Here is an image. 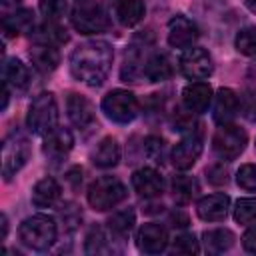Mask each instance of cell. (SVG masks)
<instances>
[{
	"label": "cell",
	"mask_w": 256,
	"mask_h": 256,
	"mask_svg": "<svg viewBox=\"0 0 256 256\" xmlns=\"http://www.w3.org/2000/svg\"><path fill=\"white\" fill-rule=\"evenodd\" d=\"M114 60V50L104 40H88L78 44L70 54V72L86 86L98 88L104 84Z\"/></svg>",
	"instance_id": "cell-1"
},
{
	"label": "cell",
	"mask_w": 256,
	"mask_h": 256,
	"mask_svg": "<svg viewBox=\"0 0 256 256\" xmlns=\"http://www.w3.org/2000/svg\"><path fill=\"white\" fill-rule=\"evenodd\" d=\"M56 234H58L56 222H54V218H50L46 214H34L30 218H26L18 228L20 242L26 248L36 250V252H46L54 244Z\"/></svg>",
	"instance_id": "cell-2"
},
{
	"label": "cell",
	"mask_w": 256,
	"mask_h": 256,
	"mask_svg": "<svg viewBox=\"0 0 256 256\" xmlns=\"http://www.w3.org/2000/svg\"><path fill=\"white\" fill-rule=\"evenodd\" d=\"M26 124L28 130L38 136H48L58 128V104L52 92H42L30 102Z\"/></svg>",
	"instance_id": "cell-3"
},
{
	"label": "cell",
	"mask_w": 256,
	"mask_h": 256,
	"mask_svg": "<svg viewBox=\"0 0 256 256\" xmlns=\"http://www.w3.org/2000/svg\"><path fill=\"white\" fill-rule=\"evenodd\" d=\"M126 186L116 176H100L88 186L86 200L96 212H106L118 206L126 198Z\"/></svg>",
	"instance_id": "cell-4"
},
{
	"label": "cell",
	"mask_w": 256,
	"mask_h": 256,
	"mask_svg": "<svg viewBox=\"0 0 256 256\" xmlns=\"http://www.w3.org/2000/svg\"><path fill=\"white\" fill-rule=\"evenodd\" d=\"M30 158V142L20 132H10L2 142V176L4 180H12L16 172L22 170V166Z\"/></svg>",
	"instance_id": "cell-5"
},
{
	"label": "cell",
	"mask_w": 256,
	"mask_h": 256,
	"mask_svg": "<svg viewBox=\"0 0 256 256\" xmlns=\"http://www.w3.org/2000/svg\"><path fill=\"white\" fill-rule=\"evenodd\" d=\"M246 144H248V134L244 132V128L230 124V122L220 124V128L212 136V148H214L216 156L226 162L236 160L244 152Z\"/></svg>",
	"instance_id": "cell-6"
},
{
	"label": "cell",
	"mask_w": 256,
	"mask_h": 256,
	"mask_svg": "<svg viewBox=\"0 0 256 256\" xmlns=\"http://www.w3.org/2000/svg\"><path fill=\"white\" fill-rule=\"evenodd\" d=\"M102 112L108 120L116 122V124H128L138 116V100L132 92L116 88L110 90L104 98H102Z\"/></svg>",
	"instance_id": "cell-7"
},
{
	"label": "cell",
	"mask_w": 256,
	"mask_h": 256,
	"mask_svg": "<svg viewBox=\"0 0 256 256\" xmlns=\"http://www.w3.org/2000/svg\"><path fill=\"white\" fill-rule=\"evenodd\" d=\"M70 20H72V26L80 34H100L110 28V18H108L106 10L96 2L82 0L72 10Z\"/></svg>",
	"instance_id": "cell-8"
},
{
	"label": "cell",
	"mask_w": 256,
	"mask_h": 256,
	"mask_svg": "<svg viewBox=\"0 0 256 256\" xmlns=\"http://www.w3.org/2000/svg\"><path fill=\"white\" fill-rule=\"evenodd\" d=\"M180 72L190 80H204L214 72V62L208 50L192 46L180 56Z\"/></svg>",
	"instance_id": "cell-9"
},
{
	"label": "cell",
	"mask_w": 256,
	"mask_h": 256,
	"mask_svg": "<svg viewBox=\"0 0 256 256\" xmlns=\"http://www.w3.org/2000/svg\"><path fill=\"white\" fill-rule=\"evenodd\" d=\"M202 130L194 128L190 130L174 148H172V164L178 170H188L196 164V160L202 154Z\"/></svg>",
	"instance_id": "cell-10"
},
{
	"label": "cell",
	"mask_w": 256,
	"mask_h": 256,
	"mask_svg": "<svg viewBox=\"0 0 256 256\" xmlns=\"http://www.w3.org/2000/svg\"><path fill=\"white\" fill-rule=\"evenodd\" d=\"M66 110H68V118L70 122L80 128V130H90L96 126V110H94V104L82 96V94H76L72 92L68 98H66Z\"/></svg>",
	"instance_id": "cell-11"
},
{
	"label": "cell",
	"mask_w": 256,
	"mask_h": 256,
	"mask_svg": "<svg viewBox=\"0 0 256 256\" xmlns=\"http://www.w3.org/2000/svg\"><path fill=\"white\" fill-rule=\"evenodd\" d=\"M136 246L144 254H160L168 246V232L162 224L148 222L136 232Z\"/></svg>",
	"instance_id": "cell-12"
},
{
	"label": "cell",
	"mask_w": 256,
	"mask_h": 256,
	"mask_svg": "<svg viewBox=\"0 0 256 256\" xmlns=\"http://www.w3.org/2000/svg\"><path fill=\"white\" fill-rule=\"evenodd\" d=\"M198 36H200L198 26L190 18H186L182 14L170 18V22H168V44L172 48H190L198 40Z\"/></svg>",
	"instance_id": "cell-13"
},
{
	"label": "cell",
	"mask_w": 256,
	"mask_h": 256,
	"mask_svg": "<svg viewBox=\"0 0 256 256\" xmlns=\"http://www.w3.org/2000/svg\"><path fill=\"white\" fill-rule=\"evenodd\" d=\"M132 188L142 198H158L164 192V178L158 170L150 166H142L132 174Z\"/></svg>",
	"instance_id": "cell-14"
},
{
	"label": "cell",
	"mask_w": 256,
	"mask_h": 256,
	"mask_svg": "<svg viewBox=\"0 0 256 256\" xmlns=\"http://www.w3.org/2000/svg\"><path fill=\"white\" fill-rule=\"evenodd\" d=\"M182 102L184 108L190 110L192 114H202L208 110L212 102V86L208 82H190L182 90Z\"/></svg>",
	"instance_id": "cell-15"
},
{
	"label": "cell",
	"mask_w": 256,
	"mask_h": 256,
	"mask_svg": "<svg viewBox=\"0 0 256 256\" xmlns=\"http://www.w3.org/2000/svg\"><path fill=\"white\" fill-rule=\"evenodd\" d=\"M228 208H230V196L224 192H216V194L200 198L196 212L204 222H220L226 218Z\"/></svg>",
	"instance_id": "cell-16"
},
{
	"label": "cell",
	"mask_w": 256,
	"mask_h": 256,
	"mask_svg": "<svg viewBox=\"0 0 256 256\" xmlns=\"http://www.w3.org/2000/svg\"><path fill=\"white\" fill-rule=\"evenodd\" d=\"M240 110V98L232 88H220L214 96V120L216 124H228Z\"/></svg>",
	"instance_id": "cell-17"
},
{
	"label": "cell",
	"mask_w": 256,
	"mask_h": 256,
	"mask_svg": "<svg viewBox=\"0 0 256 256\" xmlns=\"http://www.w3.org/2000/svg\"><path fill=\"white\" fill-rule=\"evenodd\" d=\"M30 60H32V66L44 74L48 72H54L60 64V54H58V48L56 46H50V44H40V42H34V46L30 48Z\"/></svg>",
	"instance_id": "cell-18"
},
{
	"label": "cell",
	"mask_w": 256,
	"mask_h": 256,
	"mask_svg": "<svg viewBox=\"0 0 256 256\" xmlns=\"http://www.w3.org/2000/svg\"><path fill=\"white\" fill-rule=\"evenodd\" d=\"M74 146V138H72V132L66 130V128H56L54 132H50L46 138H44V144H42V150L46 156L50 158H64Z\"/></svg>",
	"instance_id": "cell-19"
},
{
	"label": "cell",
	"mask_w": 256,
	"mask_h": 256,
	"mask_svg": "<svg viewBox=\"0 0 256 256\" xmlns=\"http://www.w3.org/2000/svg\"><path fill=\"white\" fill-rule=\"evenodd\" d=\"M90 160L98 168H114L120 162V144L116 142V138L112 136L102 138L98 146L92 150Z\"/></svg>",
	"instance_id": "cell-20"
},
{
	"label": "cell",
	"mask_w": 256,
	"mask_h": 256,
	"mask_svg": "<svg viewBox=\"0 0 256 256\" xmlns=\"http://www.w3.org/2000/svg\"><path fill=\"white\" fill-rule=\"evenodd\" d=\"M60 192H62L60 190V184L54 178L46 176V178H42V180H38L34 184L30 198H32V204L36 208H50V206H54L58 202Z\"/></svg>",
	"instance_id": "cell-21"
},
{
	"label": "cell",
	"mask_w": 256,
	"mask_h": 256,
	"mask_svg": "<svg viewBox=\"0 0 256 256\" xmlns=\"http://www.w3.org/2000/svg\"><path fill=\"white\" fill-rule=\"evenodd\" d=\"M32 40L34 42H40V44H50V46H62L68 42V32L66 28L58 26L56 22H50L46 20L44 24L36 26L32 32H30Z\"/></svg>",
	"instance_id": "cell-22"
},
{
	"label": "cell",
	"mask_w": 256,
	"mask_h": 256,
	"mask_svg": "<svg viewBox=\"0 0 256 256\" xmlns=\"http://www.w3.org/2000/svg\"><path fill=\"white\" fill-rule=\"evenodd\" d=\"M204 238V248L206 252L210 254H222V252H228L234 242H236V236L232 230L228 228H214V230H206L202 234Z\"/></svg>",
	"instance_id": "cell-23"
},
{
	"label": "cell",
	"mask_w": 256,
	"mask_h": 256,
	"mask_svg": "<svg viewBox=\"0 0 256 256\" xmlns=\"http://www.w3.org/2000/svg\"><path fill=\"white\" fill-rule=\"evenodd\" d=\"M6 36H18L20 32H32L34 28V12L30 8H20L2 20Z\"/></svg>",
	"instance_id": "cell-24"
},
{
	"label": "cell",
	"mask_w": 256,
	"mask_h": 256,
	"mask_svg": "<svg viewBox=\"0 0 256 256\" xmlns=\"http://www.w3.org/2000/svg\"><path fill=\"white\" fill-rule=\"evenodd\" d=\"M4 82L8 86H12L14 90H26L30 86V70L28 66L18 60V58H10L4 64Z\"/></svg>",
	"instance_id": "cell-25"
},
{
	"label": "cell",
	"mask_w": 256,
	"mask_h": 256,
	"mask_svg": "<svg viewBox=\"0 0 256 256\" xmlns=\"http://www.w3.org/2000/svg\"><path fill=\"white\" fill-rule=\"evenodd\" d=\"M174 66L166 54H154L144 62V76L150 82H164L172 76Z\"/></svg>",
	"instance_id": "cell-26"
},
{
	"label": "cell",
	"mask_w": 256,
	"mask_h": 256,
	"mask_svg": "<svg viewBox=\"0 0 256 256\" xmlns=\"http://www.w3.org/2000/svg\"><path fill=\"white\" fill-rule=\"evenodd\" d=\"M144 14H146L144 0H120L118 6H116V16H118L120 24L126 26V28H132V26L140 24Z\"/></svg>",
	"instance_id": "cell-27"
},
{
	"label": "cell",
	"mask_w": 256,
	"mask_h": 256,
	"mask_svg": "<svg viewBox=\"0 0 256 256\" xmlns=\"http://www.w3.org/2000/svg\"><path fill=\"white\" fill-rule=\"evenodd\" d=\"M198 192H200V186H198V180L194 176H188V174L174 176V180H172V194H174V200L178 204H188L190 200L196 198Z\"/></svg>",
	"instance_id": "cell-28"
},
{
	"label": "cell",
	"mask_w": 256,
	"mask_h": 256,
	"mask_svg": "<svg viewBox=\"0 0 256 256\" xmlns=\"http://www.w3.org/2000/svg\"><path fill=\"white\" fill-rule=\"evenodd\" d=\"M106 224H108V232L112 234V238H126L136 224V214L132 208L118 210L108 218Z\"/></svg>",
	"instance_id": "cell-29"
},
{
	"label": "cell",
	"mask_w": 256,
	"mask_h": 256,
	"mask_svg": "<svg viewBox=\"0 0 256 256\" xmlns=\"http://www.w3.org/2000/svg\"><path fill=\"white\" fill-rule=\"evenodd\" d=\"M120 76H122L124 82H138V78L144 76V64H142V58L138 56L136 50H128L126 52Z\"/></svg>",
	"instance_id": "cell-30"
},
{
	"label": "cell",
	"mask_w": 256,
	"mask_h": 256,
	"mask_svg": "<svg viewBox=\"0 0 256 256\" xmlns=\"http://www.w3.org/2000/svg\"><path fill=\"white\" fill-rule=\"evenodd\" d=\"M86 254H106L112 252V246L100 226H92L90 232L86 234Z\"/></svg>",
	"instance_id": "cell-31"
},
{
	"label": "cell",
	"mask_w": 256,
	"mask_h": 256,
	"mask_svg": "<svg viewBox=\"0 0 256 256\" xmlns=\"http://www.w3.org/2000/svg\"><path fill=\"white\" fill-rule=\"evenodd\" d=\"M234 46L244 56H256V26H246L238 30L234 38Z\"/></svg>",
	"instance_id": "cell-32"
},
{
	"label": "cell",
	"mask_w": 256,
	"mask_h": 256,
	"mask_svg": "<svg viewBox=\"0 0 256 256\" xmlns=\"http://www.w3.org/2000/svg\"><path fill=\"white\" fill-rule=\"evenodd\" d=\"M234 220L238 224H250L256 220V198H240L234 206Z\"/></svg>",
	"instance_id": "cell-33"
},
{
	"label": "cell",
	"mask_w": 256,
	"mask_h": 256,
	"mask_svg": "<svg viewBox=\"0 0 256 256\" xmlns=\"http://www.w3.org/2000/svg\"><path fill=\"white\" fill-rule=\"evenodd\" d=\"M38 6H40V12L46 20L58 22L68 10V0H40Z\"/></svg>",
	"instance_id": "cell-34"
},
{
	"label": "cell",
	"mask_w": 256,
	"mask_h": 256,
	"mask_svg": "<svg viewBox=\"0 0 256 256\" xmlns=\"http://www.w3.org/2000/svg\"><path fill=\"white\" fill-rule=\"evenodd\" d=\"M144 154L148 156V160L162 164L164 162V154H166V142L160 136H148L144 140Z\"/></svg>",
	"instance_id": "cell-35"
},
{
	"label": "cell",
	"mask_w": 256,
	"mask_h": 256,
	"mask_svg": "<svg viewBox=\"0 0 256 256\" xmlns=\"http://www.w3.org/2000/svg\"><path fill=\"white\" fill-rule=\"evenodd\" d=\"M236 184L246 192H256V164H244L236 172Z\"/></svg>",
	"instance_id": "cell-36"
},
{
	"label": "cell",
	"mask_w": 256,
	"mask_h": 256,
	"mask_svg": "<svg viewBox=\"0 0 256 256\" xmlns=\"http://www.w3.org/2000/svg\"><path fill=\"white\" fill-rule=\"evenodd\" d=\"M240 112L246 120L256 122V88H248L240 96Z\"/></svg>",
	"instance_id": "cell-37"
},
{
	"label": "cell",
	"mask_w": 256,
	"mask_h": 256,
	"mask_svg": "<svg viewBox=\"0 0 256 256\" xmlns=\"http://www.w3.org/2000/svg\"><path fill=\"white\" fill-rule=\"evenodd\" d=\"M172 248H174V252H180V254H198L200 252V244H198L194 234H180V236H176Z\"/></svg>",
	"instance_id": "cell-38"
},
{
	"label": "cell",
	"mask_w": 256,
	"mask_h": 256,
	"mask_svg": "<svg viewBox=\"0 0 256 256\" xmlns=\"http://www.w3.org/2000/svg\"><path fill=\"white\" fill-rule=\"evenodd\" d=\"M206 178H208L210 184L222 186V184L228 182V168L224 166V162H216V164L206 168Z\"/></svg>",
	"instance_id": "cell-39"
},
{
	"label": "cell",
	"mask_w": 256,
	"mask_h": 256,
	"mask_svg": "<svg viewBox=\"0 0 256 256\" xmlns=\"http://www.w3.org/2000/svg\"><path fill=\"white\" fill-rule=\"evenodd\" d=\"M60 214H62V220L68 224V228H76V226L80 224V220H82V214H80V210H78L74 204L62 206Z\"/></svg>",
	"instance_id": "cell-40"
},
{
	"label": "cell",
	"mask_w": 256,
	"mask_h": 256,
	"mask_svg": "<svg viewBox=\"0 0 256 256\" xmlns=\"http://www.w3.org/2000/svg\"><path fill=\"white\" fill-rule=\"evenodd\" d=\"M242 246H244L246 252L256 254V224L250 226V228L244 232V236H242Z\"/></svg>",
	"instance_id": "cell-41"
},
{
	"label": "cell",
	"mask_w": 256,
	"mask_h": 256,
	"mask_svg": "<svg viewBox=\"0 0 256 256\" xmlns=\"http://www.w3.org/2000/svg\"><path fill=\"white\" fill-rule=\"evenodd\" d=\"M170 220H172V226H174V228H186V226H188V216H186L184 212H180V210L172 212V214H170Z\"/></svg>",
	"instance_id": "cell-42"
},
{
	"label": "cell",
	"mask_w": 256,
	"mask_h": 256,
	"mask_svg": "<svg viewBox=\"0 0 256 256\" xmlns=\"http://www.w3.org/2000/svg\"><path fill=\"white\" fill-rule=\"evenodd\" d=\"M66 178L72 182V186L76 188V186H80V182H82V170L80 168H72L68 174H66Z\"/></svg>",
	"instance_id": "cell-43"
},
{
	"label": "cell",
	"mask_w": 256,
	"mask_h": 256,
	"mask_svg": "<svg viewBox=\"0 0 256 256\" xmlns=\"http://www.w3.org/2000/svg\"><path fill=\"white\" fill-rule=\"evenodd\" d=\"M6 234H8V218H6V214H2V234H0V238L4 240Z\"/></svg>",
	"instance_id": "cell-44"
},
{
	"label": "cell",
	"mask_w": 256,
	"mask_h": 256,
	"mask_svg": "<svg viewBox=\"0 0 256 256\" xmlns=\"http://www.w3.org/2000/svg\"><path fill=\"white\" fill-rule=\"evenodd\" d=\"M244 2V6L252 12V14H256V0H242Z\"/></svg>",
	"instance_id": "cell-45"
}]
</instances>
